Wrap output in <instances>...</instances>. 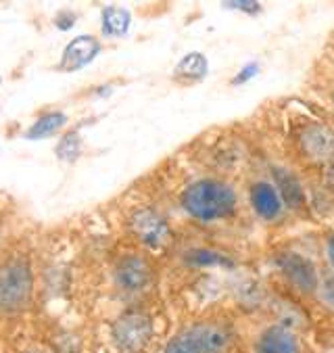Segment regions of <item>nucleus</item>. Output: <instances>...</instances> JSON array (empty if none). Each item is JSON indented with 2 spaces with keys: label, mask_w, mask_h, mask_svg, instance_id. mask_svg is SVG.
<instances>
[{
  "label": "nucleus",
  "mask_w": 334,
  "mask_h": 353,
  "mask_svg": "<svg viewBox=\"0 0 334 353\" xmlns=\"http://www.w3.org/2000/svg\"><path fill=\"white\" fill-rule=\"evenodd\" d=\"M276 184L280 190V199L295 211L305 207V192L303 186L299 184V180L282 170H276Z\"/></svg>",
  "instance_id": "obj_13"
},
{
  "label": "nucleus",
  "mask_w": 334,
  "mask_h": 353,
  "mask_svg": "<svg viewBox=\"0 0 334 353\" xmlns=\"http://www.w3.org/2000/svg\"><path fill=\"white\" fill-rule=\"evenodd\" d=\"M255 353H301V345L291 328L270 326L259 334Z\"/></svg>",
  "instance_id": "obj_9"
},
{
  "label": "nucleus",
  "mask_w": 334,
  "mask_h": 353,
  "mask_svg": "<svg viewBox=\"0 0 334 353\" xmlns=\"http://www.w3.org/2000/svg\"><path fill=\"white\" fill-rule=\"evenodd\" d=\"M278 263L282 268V272L289 276V280L295 287H299L305 293L315 291L317 287V276L315 270L311 265V261H307L305 257L297 255V253H282L278 257Z\"/></svg>",
  "instance_id": "obj_10"
},
{
  "label": "nucleus",
  "mask_w": 334,
  "mask_h": 353,
  "mask_svg": "<svg viewBox=\"0 0 334 353\" xmlns=\"http://www.w3.org/2000/svg\"><path fill=\"white\" fill-rule=\"evenodd\" d=\"M129 230L143 245H147L151 249H159L169 241V226H167L165 218L151 207L138 209L136 214L132 216Z\"/></svg>",
  "instance_id": "obj_5"
},
{
  "label": "nucleus",
  "mask_w": 334,
  "mask_h": 353,
  "mask_svg": "<svg viewBox=\"0 0 334 353\" xmlns=\"http://www.w3.org/2000/svg\"><path fill=\"white\" fill-rule=\"evenodd\" d=\"M34 295V270L28 257L13 255L0 263V314L23 312Z\"/></svg>",
  "instance_id": "obj_2"
},
{
  "label": "nucleus",
  "mask_w": 334,
  "mask_h": 353,
  "mask_svg": "<svg viewBox=\"0 0 334 353\" xmlns=\"http://www.w3.org/2000/svg\"><path fill=\"white\" fill-rule=\"evenodd\" d=\"M207 59L200 52H188L186 57H182V61L176 67V78L184 80V82H198L207 76Z\"/></svg>",
  "instance_id": "obj_14"
},
{
  "label": "nucleus",
  "mask_w": 334,
  "mask_h": 353,
  "mask_svg": "<svg viewBox=\"0 0 334 353\" xmlns=\"http://www.w3.org/2000/svg\"><path fill=\"white\" fill-rule=\"evenodd\" d=\"M101 40H96L94 36H76L70 44L63 48V54H61V65L59 69L63 72H78V69L90 65L96 54L101 52Z\"/></svg>",
  "instance_id": "obj_7"
},
{
  "label": "nucleus",
  "mask_w": 334,
  "mask_h": 353,
  "mask_svg": "<svg viewBox=\"0 0 334 353\" xmlns=\"http://www.w3.org/2000/svg\"><path fill=\"white\" fill-rule=\"evenodd\" d=\"M184 211L198 222H216L236 211V192L222 180H198L182 196Z\"/></svg>",
  "instance_id": "obj_1"
},
{
  "label": "nucleus",
  "mask_w": 334,
  "mask_h": 353,
  "mask_svg": "<svg viewBox=\"0 0 334 353\" xmlns=\"http://www.w3.org/2000/svg\"><path fill=\"white\" fill-rule=\"evenodd\" d=\"M230 345V330L216 322L194 324L176 334L161 353H224Z\"/></svg>",
  "instance_id": "obj_3"
},
{
  "label": "nucleus",
  "mask_w": 334,
  "mask_h": 353,
  "mask_svg": "<svg viewBox=\"0 0 334 353\" xmlns=\"http://www.w3.org/2000/svg\"><path fill=\"white\" fill-rule=\"evenodd\" d=\"M301 149L313 161H332L334 159V134L320 123H311L301 132Z\"/></svg>",
  "instance_id": "obj_8"
},
{
  "label": "nucleus",
  "mask_w": 334,
  "mask_h": 353,
  "mask_svg": "<svg viewBox=\"0 0 334 353\" xmlns=\"http://www.w3.org/2000/svg\"><path fill=\"white\" fill-rule=\"evenodd\" d=\"M328 180H330V186L334 188V159L330 161V168H328Z\"/></svg>",
  "instance_id": "obj_22"
},
{
  "label": "nucleus",
  "mask_w": 334,
  "mask_h": 353,
  "mask_svg": "<svg viewBox=\"0 0 334 353\" xmlns=\"http://www.w3.org/2000/svg\"><path fill=\"white\" fill-rule=\"evenodd\" d=\"M74 21H76V15L72 11H61L54 19V26L59 30H70V28H74Z\"/></svg>",
  "instance_id": "obj_18"
},
{
  "label": "nucleus",
  "mask_w": 334,
  "mask_h": 353,
  "mask_svg": "<svg viewBox=\"0 0 334 353\" xmlns=\"http://www.w3.org/2000/svg\"><path fill=\"white\" fill-rule=\"evenodd\" d=\"M332 101H334V90H332Z\"/></svg>",
  "instance_id": "obj_23"
},
{
  "label": "nucleus",
  "mask_w": 334,
  "mask_h": 353,
  "mask_svg": "<svg viewBox=\"0 0 334 353\" xmlns=\"http://www.w3.org/2000/svg\"><path fill=\"white\" fill-rule=\"evenodd\" d=\"M326 249H328V257H330V263H332V270H334V234H330V236H328V245H326Z\"/></svg>",
  "instance_id": "obj_21"
},
{
  "label": "nucleus",
  "mask_w": 334,
  "mask_h": 353,
  "mask_svg": "<svg viewBox=\"0 0 334 353\" xmlns=\"http://www.w3.org/2000/svg\"><path fill=\"white\" fill-rule=\"evenodd\" d=\"M0 84H3V78H0Z\"/></svg>",
  "instance_id": "obj_25"
},
{
  "label": "nucleus",
  "mask_w": 334,
  "mask_h": 353,
  "mask_svg": "<svg viewBox=\"0 0 334 353\" xmlns=\"http://www.w3.org/2000/svg\"><path fill=\"white\" fill-rule=\"evenodd\" d=\"M153 282L151 263L140 255H123L115 265V285L123 293H140Z\"/></svg>",
  "instance_id": "obj_6"
},
{
  "label": "nucleus",
  "mask_w": 334,
  "mask_h": 353,
  "mask_svg": "<svg viewBox=\"0 0 334 353\" xmlns=\"http://www.w3.org/2000/svg\"><path fill=\"white\" fill-rule=\"evenodd\" d=\"M186 261L192 263V265H220V263H226L224 255L207 251V249H194V251L186 253Z\"/></svg>",
  "instance_id": "obj_17"
},
{
  "label": "nucleus",
  "mask_w": 334,
  "mask_h": 353,
  "mask_svg": "<svg viewBox=\"0 0 334 353\" xmlns=\"http://www.w3.org/2000/svg\"><path fill=\"white\" fill-rule=\"evenodd\" d=\"M251 205L255 214L263 220H276L282 211V199L278 188L267 182H257L251 188Z\"/></svg>",
  "instance_id": "obj_11"
},
{
  "label": "nucleus",
  "mask_w": 334,
  "mask_h": 353,
  "mask_svg": "<svg viewBox=\"0 0 334 353\" xmlns=\"http://www.w3.org/2000/svg\"><path fill=\"white\" fill-rule=\"evenodd\" d=\"M30 353H40V351H30Z\"/></svg>",
  "instance_id": "obj_24"
},
{
  "label": "nucleus",
  "mask_w": 334,
  "mask_h": 353,
  "mask_svg": "<svg viewBox=\"0 0 334 353\" xmlns=\"http://www.w3.org/2000/svg\"><path fill=\"white\" fill-rule=\"evenodd\" d=\"M82 151V140L78 132H67L56 145V157L63 161H76Z\"/></svg>",
  "instance_id": "obj_16"
},
{
  "label": "nucleus",
  "mask_w": 334,
  "mask_h": 353,
  "mask_svg": "<svg viewBox=\"0 0 334 353\" xmlns=\"http://www.w3.org/2000/svg\"><path fill=\"white\" fill-rule=\"evenodd\" d=\"M255 74H257V65H255V63H249V65L242 69V72L232 80V84H244V82H247V80H251Z\"/></svg>",
  "instance_id": "obj_19"
},
{
  "label": "nucleus",
  "mask_w": 334,
  "mask_h": 353,
  "mask_svg": "<svg viewBox=\"0 0 334 353\" xmlns=\"http://www.w3.org/2000/svg\"><path fill=\"white\" fill-rule=\"evenodd\" d=\"M132 23V15L121 7H105L103 9V34L109 38L125 36Z\"/></svg>",
  "instance_id": "obj_15"
},
{
  "label": "nucleus",
  "mask_w": 334,
  "mask_h": 353,
  "mask_svg": "<svg viewBox=\"0 0 334 353\" xmlns=\"http://www.w3.org/2000/svg\"><path fill=\"white\" fill-rule=\"evenodd\" d=\"M226 7L238 9V11H247V13H257L259 11V5L257 3H226Z\"/></svg>",
  "instance_id": "obj_20"
},
{
  "label": "nucleus",
  "mask_w": 334,
  "mask_h": 353,
  "mask_svg": "<svg viewBox=\"0 0 334 353\" xmlns=\"http://www.w3.org/2000/svg\"><path fill=\"white\" fill-rule=\"evenodd\" d=\"M111 339L121 353H140L153 339V320L140 310L121 314L111 326Z\"/></svg>",
  "instance_id": "obj_4"
},
{
  "label": "nucleus",
  "mask_w": 334,
  "mask_h": 353,
  "mask_svg": "<svg viewBox=\"0 0 334 353\" xmlns=\"http://www.w3.org/2000/svg\"><path fill=\"white\" fill-rule=\"evenodd\" d=\"M67 123V115L63 111H44L28 130H25V138L28 140H42L48 138L52 134H56L63 125Z\"/></svg>",
  "instance_id": "obj_12"
}]
</instances>
